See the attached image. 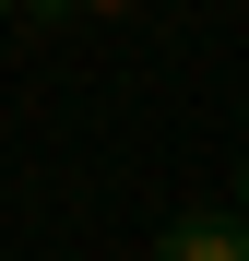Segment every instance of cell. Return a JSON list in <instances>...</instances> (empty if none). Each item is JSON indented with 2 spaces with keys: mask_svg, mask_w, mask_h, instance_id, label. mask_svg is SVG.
<instances>
[{
  "mask_svg": "<svg viewBox=\"0 0 249 261\" xmlns=\"http://www.w3.org/2000/svg\"><path fill=\"white\" fill-rule=\"evenodd\" d=\"M0 12H24V24H48V0H0Z\"/></svg>",
  "mask_w": 249,
  "mask_h": 261,
  "instance_id": "3957f363",
  "label": "cell"
},
{
  "mask_svg": "<svg viewBox=\"0 0 249 261\" xmlns=\"http://www.w3.org/2000/svg\"><path fill=\"white\" fill-rule=\"evenodd\" d=\"M154 261H249V214H178L154 238Z\"/></svg>",
  "mask_w": 249,
  "mask_h": 261,
  "instance_id": "6da1fadb",
  "label": "cell"
},
{
  "mask_svg": "<svg viewBox=\"0 0 249 261\" xmlns=\"http://www.w3.org/2000/svg\"><path fill=\"white\" fill-rule=\"evenodd\" d=\"M237 214H249V154H237Z\"/></svg>",
  "mask_w": 249,
  "mask_h": 261,
  "instance_id": "277c9868",
  "label": "cell"
},
{
  "mask_svg": "<svg viewBox=\"0 0 249 261\" xmlns=\"http://www.w3.org/2000/svg\"><path fill=\"white\" fill-rule=\"evenodd\" d=\"M60 12H131V0H48V24H60Z\"/></svg>",
  "mask_w": 249,
  "mask_h": 261,
  "instance_id": "7a4b0ae2",
  "label": "cell"
}]
</instances>
